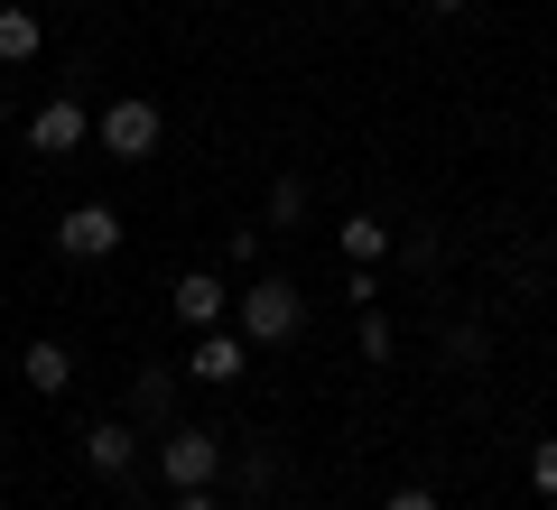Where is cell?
Returning a JSON list of instances; mask_svg holds the SVG:
<instances>
[{
	"mask_svg": "<svg viewBox=\"0 0 557 510\" xmlns=\"http://www.w3.org/2000/svg\"><path fill=\"white\" fill-rule=\"evenodd\" d=\"M233 325H242V344H288V334L307 325V297L288 288V278H251V288L233 297Z\"/></svg>",
	"mask_w": 557,
	"mask_h": 510,
	"instance_id": "obj_1",
	"label": "cell"
},
{
	"mask_svg": "<svg viewBox=\"0 0 557 510\" xmlns=\"http://www.w3.org/2000/svg\"><path fill=\"white\" fill-rule=\"evenodd\" d=\"M94 130H102V149H112V158H131V167H139V158H159L168 121H159V102H149V94H121V102H102Z\"/></svg>",
	"mask_w": 557,
	"mask_h": 510,
	"instance_id": "obj_2",
	"label": "cell"
},
{
	"mask_svg": "<svg viewBox=\"0 0 557 510\" xmlns=\"http://www.w3.org/2000/svg\"><path fill=\"white\" fill-rule=\"evenodd\" d=\"M159 473H168L177 492H214V473H223V436H214V427H168Z\"/></svg>",
	"mask_w": 557,
	"mask_h": 510,
	"instance_id": "obj_3",
	"label": "cell"
},
{
	"mask_svg": "<svg viewBox=\"0 0 557 510\" xmlns=\"http://www.w3.org/2000/svg\"><path fill=\"white\" fill-rule=\"evenodd\" d=\"M168 315H177V325H186V334H214V325H223V315H233V288H223V278H214V270H186V278H177V288H168Z\"/></svg>",
	"mask_w": 557,
	"mask_h": 510,
	"instance_id": "obj_4",
	"label": "cell"
},
{
	"mask_svg": "<svg viewBox=\"0 0 557 510\" xmlns=\"http://www.w3.org/2000/svg\"><path fill=\"white\" fill-rule=\"evenodd\" d=\"M57 251L65 260H112L121 251V214H112V204H75V214H57Z\"/></svg>",
	"mask_w": 557,
	"mask_h": 510,
	"instance_id": "obj_5",
	"label": "cell"
},
{
	"mask_svg": "<svg viewBox=\"0 0 557 510\" xmlns=\"http://www.w3.org/2000/svg\"><path fill=\"white\" fill-rule=\"evenodd\" d=\"M84 130H94V112H84L75 94H57V102H38V112H28V149H47V158L84 149Z\"/></svg>",
	"mask_w": 557,
	"mask_h": 510,
	"instance_id": "obj_6",
	"label": "cell"
},
{
	"mask_svg": "<svg viewBox=\"0 0 557 510\" xmlns=\"http://www.w3.org/2000/svg\"><path fill=\"white\" fill-rule=\"evenodd\" d=\"M131 455H139L131 418H94V427H84V464H94L102 483H121V473H131Z\"/></svg>",
	"mask_w": 557,
	"mask_h": 510,
	"instance_id": "obj_7",
	"label": "cell"
},
{
	"mask_svg": "<svg viewBox=\"0 0 557 510\" xmlns=\"http://www.w3.org/2000/svg\"><path fill=\"white\" fill-rule=\"evenodd\" d=\"M242 362H251V344H242L233 325H214V334H196V353H186V372H196V381H214V390H223V381H242Z\"/></svg>",
	"mask_w": 557,
	"mask_h": 510,
	"instance_id": "obj_8",
	"label": "cell"
},
{
	"mask_svg": "<svg viewBox=\"0 0 557 510\" xmlns=\"http://www.w3.org/2000/svg\"><path fill=\"white\" fill-rule=\"evenodd\" d=\"M20 381H28L38 399H65V390H75V353H65V344H28V353H20Z\"/></svg>",
	"mask_w": 557,
	"mask_h": 510,
	"instance_id": "obj_9",
	"label": "cell"
},
{
	"mask_svg": "<svg viewBox=\"0 0 557 510\" xmlns=\"http://www.w3.org/2000/svg\"><path fill=\"white\" fill-rule=\"evenodd\" d=\"M335 251H344V270H372V260H391V223H381V214L335 223Z\"/></svg>",
	"mask_w": 557,
	"mask_h": 510,
	"instance_id": "obj_10",
	"label": "cell"
},
{
	"mask_svg": "<svg viewBox=\"0 0 557 510\" xmlns=\"http://www.w3.org/2000/svg\"><path fill=\"white\" fill-rule=\"evenodd\" d=\"M47 47V28H38V10H20V0H0V65H28Z\"/></svg>",
	"mask_w": 557,
	"mask_h": 510,
	"instance_id": "obj_11",
	"label": "cell"
},
{
	"mask_svg": "<svg viewBox=\"0 0 557 510\" xmlns=\"http://www.w3.org/2000/svg\"><path fill=\"white\" fill-rule=\"evenodd\" d=\"M168 409H177V372L149 362V381H139V418H168Z\"/></svg>",
	"mask_w": 557,
	"mask_h": 510,
	"instance_id": "obj_12",
	"label": "cell"
},
{
	"mask_svg": "<svg viewBox=\"0 0 557 510\" xmlns=\"http://www.w3.org/2000/svg\"><path fill=\"white\" fill-rule=\"evenodd\" d=\"M391 353H399L391 315H381V307H362V362H391Z\"/></svg>",
	"mask_w": 557,
	"mask_h": 510,
	"instance_id": "obj_13",
	"label": "cell"
},
{
	"mask_svg": "<svg viewBox=\"0 0 557 510\" xmlns=\"http://www.w3.org/2000/svg\"><path fill=\"white\" fill-rule=\"evenodd\" d=\"M298 214H307V186H298V177H278V186H270V223H278V233H288V223H298Z\"/></svg>",
	"mask_w": 557,
	"mask_h": 510,
	"instance_id": "obj_14",
	"label": "cell"
},
{
	"mask_svg": "<svg viewBox=\"0 0 557 510\" xmlns=\"http://www.w3.org/2000/svg\"><path fill=\"white\" fill-rule=\"evenodd\" d=\"M530 483L557 501V436H539V446H530Z\"/></svg>",
	"mask_w": 557,
	"mask_h": 510,
	"instance_id": "obj_15",
	"label": "cell"
},
{
	"mask_svg": "<svg viewBox=\"0 0 557 510\" xmlns=\"http://www.w3.org/2000/svg\"><path fill=\"white\" fill-rule=\"evenodd\" d=\"M381 510H437V492H428V483H399V492H391Z\"/></svg>",
	"mask_w": 557,
	"mask_h": 510,
	"instance_id": "obj_16",
	"label": "cell"
},
{
	"mask_svg": "<svg viewBox=\"0 0 557 510\" xmlns=\"http://www.w3.org/2000/svg\"><path fill=\"white\" fill-rule=\"evenodd\" d=\"M177 510H214V492H177Z\"/></svg>",
	"mask_w": 557,
	"mask_h": 510,
	"instance_id": "obj_17",
	"label": "cell"
},
{
	"mask_svg": "<svg viewBox=\"0 0 557 510\" xmlns=\"http://www.w3.org/2000/svg\"><path fill=\"white\" fill-rule=\"evenodd\" d=\"M428 10H465V0H428Z\"/></svg>",
	"mask_w": 557,
	"mask_h": 510,
	"instance_id": "obj_18",
	"label": "cell"
},
{
	"mask_svg": "<svg viewBox=\"0 0 557 510\" xmlns=\"http://www.w3.org/2000/svg\"><path fill=\"white\" fill-rule=\"evenodd\" d=\"M0 112H10V94H0Z\"/></svg>",
	"mask_w": 557,
	"mask_h": 510,
	"instance_id": "obj_19",
	"label": "cell"
}]
</instances>
